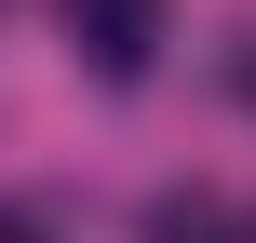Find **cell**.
<instances>
[{
  "label": "cell",
  "mask_w": 256,
  "mask_h": 243,
  "mask_svg": "<svg viewBox=\"0 0 256 243\" xmlns=\"http://www.w3.org/2000/svg\"><path fill=\"white\" fill-rule=\"evenodd\" d=\"M68 54H81L94 81H148V54H162V0H68Z\"/></svg>",
  "instance_id": "6da1fadb"
},
{
  "label": "cell",
  "mask_w": 256,
  "mask_h": 243,
  "mask_svg": "<svg viewBox=\"0 0 256 243\" xmlns=\"http://www.w3.org/2000/svg\"><path fill=\"white\" fill-rule=\"evenodd\" d=\"M0 243H54V230H40V216H27V203H0Z\"/></svg>",
  "instance_id": "3957f363"
},
{
  "label": "cell",
  "mask_w": 256,
  "mask_h": 243,
  "mask_svg": "<svg viewBox=\"0 0 256 243\" xmlns=\"http://www.w3.org/2000/svg\"><path fill=\"white\" fill-rule=\"evenodd\" d=\"M135 243H243V230H230V203H202V189H162Z\"/></svg>",
  "instance_id": "7a4b0ae2"
}]
</instances>
